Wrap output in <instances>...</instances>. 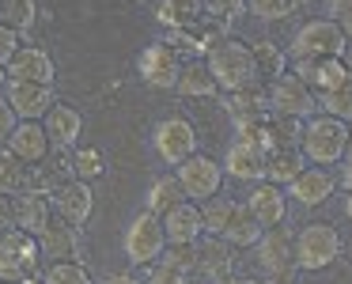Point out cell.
Instances as JSON below:
<instances>
[{
  "label": "cell",
  "instance_id": "cell-1",
  "mask_svg": "<svg viewBox=\"0 0 352 284\" xmlns=\"http://www.w3.org/2000/svg\"><path fill=\"white\" fill-rule=\"evenodd\" d=\"M341 250H344L341 231L329 220H311L296 231V269H303V273L329 269L341 258Z\"/></svg>",
  "mask_w": 352,
  "mask_h": 284
},
{
  "label": "cell",
  "instance_id": "cell-2",
  "mask_svg": "<svg viewBox=\"0 0 352 284\" xmlns=\"http://www.w3.org/2000/svg\"><path fill=\"white\" fill-rule=\"evenodd\" d=\"M205 65L212 69V80H216V87H220V91H239V87L258 84L254 57H250V42L223 39L216 50H208Z\"/></svg>",
  "mask_w": 352,
  "mask_h": 284
},
{
  "label": "cell",
  "instance_id": "cell-3",
  "mask_svg": "<svg viewBox=\"0 0 352 284\" xmlns=\"http://www.w3.org/2000/svg\"><path fill=\"white\" fill-rule=\"evenodd\" d=\"M344 144H349V125L329 118V114H314L303 125V140H299L307 163H314V167H333V163H341Z\"/></svg>",
  "mask_w": 352,
  "mask_h": 284
},
{
  "label": "cell",
  "instance_id": "cell-4",
  "mask_svg": "<svg viewBox=\"0 0 352 284\" xmlns=\"http://www.w3.org/2000/svg\"><path fill=\"white\" fill-rule=\"evenodd\" d=\"M349 39L333 19H311L292 39V65L296 61H326V57H344Z\"/></svg>",
  "mask_w": 352,
  "mask_h": 284
},
{
  "label": "cell",
  "instance_id": "cell-5",
  "mask_svg": "<svg viewBox=\"0 0 352 284\" xmlns=\"http://www.w3.org/2000/svg\"><path fill=\"white\" fill-rule=\"evenodd\" d=\"M38 261H42V250H38V239L27 235V231H4L0 235V281L4 284H19L27 276L38 273Z\"/></svg>",
  "mask_w": 352,
  "mask_h": 284
},
{
  "label": "cell",
  "instance_id": "cell-6",
  "mask_svg": "<svg viewBox=\"0 0 352 284\" xmlns=\"http://www.w3.org/2000/svg\"><path fill=\"white\" fill-rule=\"evenodd\" d=\"M175 178L182 182L186 201H193V205H205V201L220 197V190H223V167L212 155H201V152H193L190 160L178 163Z\"/></svg>",
  "mask_w": 352,
  "mask_h": 284
},
{
  "label": "cell",
  "instance_id": "cell-7",
  "mask_svg": "<svg viewBox=\"0 0 352 284\" xmlns=\"http://www.w3.org/2000/svg\"><path fill=\"white\" fill-rule=\"evenodd\" d=\"M269 110L273 114H288V118H299V122H311L318 114V95L307 87L303 76L296 72H284L269 84Z\"/></svg>",
  "mask_w": 352,
  "mask_h": 284
},
{
  "label": "cell",
  "instance_id": "cell-8",
  "mask_svg": "<svg viewBox=\"0 0 352 284\" xmlns=\"http://www.w3.org/2000/svg\"><path fill=\"white\" fill-rule=\"evenodd\" d=\"M125 258L133 261V265H152V261L163 258V250H167V235H163V220L155 212H140L137 220L125 228Z\"/></svg>",
  "mask_w": 352,
  "mask_h": 284
},
{
  "label": "cell",
  "instance_id": "cell-9",
  "mask_svg": "<svg viewBox=\"0 0 352 284\" xmlns=\"http://www.w3.org/2000/svg\"><path fill=\"white\" fill-rule=\"evenodd\" d=\"M258 265L269 281H288L296 276V235L288 228H269L258 243Z\"/></svg>",
  "mask_w": 352,
  "mask_h": 284
},
{
  "label": "cell",
  "instance_id": "cell-10",
  "mask_svg": "<svg viewBox=\"0 0 352 284\" xmlns=\"http://www.w3.org/2000/svg\"><path fill=\"white\" fill-rule=\"evenodd\" d=\"M155 155H160L167 167H178L182 160H190L197 152V129H193L186 118H163L155 125Z\"/></svg>",
  "mask_w": 352,
  "mask_h": 284
},
{
  "label": "cell",
  "instance_id": "cell-11",
  "mask_svg": "<svg viewBox=\"0 0 352 284\" xmlns=\"http://www.w3.org/2000/svg\"><path fill=\"white\" fill-rule=\"evenodd\" d=\"M4 99H8V107L16 110L19 122H42V118L50 114V107L57 102V95H54V87H50V84L8 80V87H4Z\"/></svg>",
  "mask_w": 352,
  "mask_h": 284
},
{
  "label": "cell",
  "instance_id": "cell-12",
  "mask_svg": "<svg viewBox=\"0 0 352 284\" xmlns=\"http://www.w3.org/2000/svg\"><path fill=\"white\" fill-rule=\"evenodd\" d=\"M137 69H140V80H144L148 87H160V91H167V87L178 84L182 57H178L175 50L167 46V42H152V46H148L144 54L137 57Z\"/></svg>",
  "mask_w": 352,
  "mask_h": 284
},
{
  "label": "cell",
  "instance_id": "cell-13",
  "mask_svg": "<svg viewBox=\"0 0 352 284\" xmlns=\"http://www.w3.org/2000/svg\"><path fill=\"white\" fill-rule=\"evenodd\" d=\"M246 208H250V216L261 223V228H280L284 220H288V190H280V186H273V182H254L250 186V193H246V201H243Z\"/></svg>",
  "mask_w": 352,
  "mask_h": 284
},
{
  "label": "cell",
  "instance_id": "cell-14",
  "mask_svg": "<svg viewBox=\"0 0 352 284\" xmlns=\"http://www.w3.org/2000/svg\"><path fill=\"white\" fill-rule=\"evenodd\" d=\"M223 110L235 122V129L265 122L269 118V87L250 84V87H239V91H223Z\"/></svg>",
  "mask_w": 352,
  "mask_h": 284
},
{
  "label": "cell",
  "instance_id": "cell-15",
  "mask_svg": "<svg viewBox=\"0 0 352 284\" xmlns=\"http://www.w3.org/2000/svg\"><path fill=\"white\" fill-rule=\"evenodd\" d=\"M91 208H95L91 182L69 178V182L54 193V216H61L65 223H72V228H84V223L91 220Z\"/></svg>",
  "mask_w": 352,
  "mask_h": 284
},
{
  "label": "cell",
  "instance_id": "cell-16",
  "mask_svg": "<svg viewBox=\"0 0 352 284\" xmlns=\"http://www.w3.org/2000/svg\"><path fill=\"white\" fill-rule=\"evenodd\" d=\"M4 148H8L16 160H23L27 167H38V163L46 160L50 152H54V144H50V137H46V129H42V122H19L16 133L4 140Z\"/></svg>",
  "mask_w": 352,
  "mask_h": 284
},
{
  "label": "cell",
  "instance_id": "cell-17",
  "mask_svg": "<svg viewBox=\"0 0 352 284\" xmlns=\"http://www.w3.org/2000/svg\"><path fill=\"white\" fill-rule=\"evenodd\" d=\"M38 250H42V258H50V265L54 261H80V228L54 216L50 228L38 235Z\"/></svg>",
  "mask_w": 352,
  "mask_h": 284
},
{
  "label": "cell",
  "instance_id": "cell-18",
  "mask_svg": "<svg viewBox=\"0 0 352 284\" xmlns=\"http://www.w3.org/2000/svg\"><path fill=\"white\" fill-rule=\"evenodd\" d=\"M292 72L303 76L314 95H326V91H333V87H341L352 69L344 65V57H326V61H296Z\"/></svg>",
  "mask_w": 352,
  "mask_h": 284
},
{
  "label": "cell",
  "instance_id": "cell-19",
  "mask_svg": "<svg viewBox=\"0 0 352 284\" xmlns=\"http://www.w3.org/2000/svg\"><path fill=\"white\" fill-rule=\"evenodd\" d=\"M333 190H337V178L326 167H303V175L288 186V197L299 201L303 208H318L333 197Z\"/></svg>",
  "mask_w": 352,
  "mask_h": 284
},
{
  "label": "cell",
  "instance_id": "cell-20",
  "mask_svg": "<svg viewBox=\"0 0 352 284\" xmlns=\"http://www.w3.org/2000/svg\"><path fill=\"white\" fill-rule=\"evenodd\" d=\"M160 220H163V235H167V243H201V239H205L201 205H193V201L175 205L170 212H163Z\"/></svg>",
  "mask_w": 352,
  "mask_h": 284
},
{
  "label": "cell",
  "instance_id": "cell-21",
  "mask_svg": "<svg viewBox=\"0 0 352 284\" xmlns=\"http://www.w3.org/2000/svg\"><path fill=\"white\" fill-rule=\"evenodd\" d=\"M223 175L228 178H239V182H261L265 178V148H254V144H243V140H235V144L228 148V155H223Z\"/></svg>",
  "mask_w": 352,
  "mask_h": 284
},
{
  "label": "cell",
  "instance_id": "cell-22",
  "mask_svg": "<svg viewBox=\"0 0 352 284\" xmlns=\"http://www.w3.org/2000/svg\"><path fill=\"white\" fill-rule=\"evenodd\" d=\"M12 205H16V228L27 231V235L38 239L42 231L50 228V220H54V197H46V193H16L12 197Z\"/></svg>",
  "mask_w": 352,
  "mask_h": 284
},
{
  "label": "cell",
  "instance_id": "cell-23",
  "mask_svg": "<svg viewBox=\"0 0 352 284\" xmlns=\"http://www.w3.org/2000/svg\"><path fill=\"white\" fill-rule=\"evenodd\" d=\"M42 129H46V137L54 148H72L80 137V129H84V118H80V110L69 107V102H54L50 114L42 118Z\"/></svg>",
  "mask_w": 352,
  "mask_h": 284
},
{
  "label": "cell",
  "instance_id": "cell-24",
  "mask_svg": "<svg viewBox=\"0 0 352 284\" xmlns=\"http://www.w3.org/2000/svg\"><path fill=\"white\" fill-rule=\"evenodd\" d=\"M8 80H27V84H50L54 87V61H50L46 50L23 46L8 61Z\"/></svg>",
  "mask_w": 352,
  "mask_h": 284
},
{
  "label": "cell",
  "instance_id": "cell-25",
  "mask_svg": "<svg viewBox=\"0 0 352 284\" xmlns=\"http://www.w3.org/2000/svg\"><path fill=\"white\" fill-rule=\"evenodd\" d=\"M303 167H307L303 148H269L265 152V182L280 186V190H288L303 175Z\"/></svg>",
  "mask_w": 352,
  "mask_h": 284
},
{
  "label": "cell",
  "instance_id": "cell-26",
  "mask_svg": "<svg viewBox=\"0 0 352 284\" xmlns=\"http://www.w3.org/2000/svg\"><path fill=\"white\" fill-rule=\"evenodd\" d=\"M235 246H228L223 239L208 235L197 243V273H205L208 281H223V276H231V269H235Z\"/></svg>",
  "mask_w": 352,
  "mask_h": 284
},
{
  "label": "cell",
  "instance_id": "cell-27",
  "mask_svg": "<svg viewBox=\"0 0 352 284\" xmlns=\"http://www.w3.org/2000/svg\"><path fill=\"white\" fill-rule=\"evenodd\" d=\"M261 235H265V228L254 220L250 208H246L243 201H235V208H231V220L223 223L220 239H223L228 246H235V250H246V246H258Z\"/></svg>",
  "mask_w": 352,
  "mask_h": 284
},
{
  "label": "cell",
  "instance_id": "cell-28",
  "mask_svg": "<svg viewBox=\"0 0 352 284\" xmlns=\"http://www.w3.org/2000/svg\"><path fill=\"white\" fill-rule=\"evenodd\" d=\"M178 91L190 95V99H212L220 87L212 80V69L205 65V57H193V61H182V72H178Z\"/></svg>",
  "mask_w": 352,
  "mask_h": 284
},
{
  "label": "cell",
  "instance_id": "cell-29",
  "mask_svg": "<svg viewBox=\"0 0 352 284\" xmlns=\"http://www.w3.org/2000/svg\"><path fill=\"white\" fill-rule=\"evenodd\" d=\"M205 16H208V12H205L201 0H160V4H155V19H160L167 31L193 27V23H201Z\"/></svg>",
  "mask_w": 352,
  "mask_h": 284
},
{
  "label": "cell",
  "instance_id": "cell-30",
  "mask_svg": "<svg viewBox=\"0 0 352 284\" xmlns=\"http://www.w3.org/2000/svg\"><path fill=\"white\" fill-rule=\"evenodd\" d=\"M250 57H254V72H258V84H261V80H265V84H273L276 76H284V72H288V54H284L280 46H273L269 39L250 42Z\"/></svg>",
  "mask_w": 352,
  "mask_h": 284
},
{
  "label": "cell",
  "instance_id": "cell-31",
  "mask_svg": "<svg viewBox=\"0 0 352 284\" xmlns=\"http://www.w3.org/2000/svg\"><path fill=\"white\" fill-rule=\"evenodd\" d=\"M27 190H31V167L23 160H16L8 148H0V193L16 197V193H27Z\"/></svg>",
  "mask_w": 352,
  "mask_h": 284
},
{
  "label": "cell",
  "instance_id": "cell-32",
  "mask_svg": "<svg viewBox=\"0 0 352 284\" xmlns=\"http://www.w3.org/2000/svg\"><path fill=\"white\" fill-rule=\"evenodd\" d=\"M303 125H307V122H299V118L273 114V110H269V118H265L269 148H299V140H303Z\"/></svg>",
  "mask_w": 352,
  "mask_h": 284
},
{
  "label": "cell",
  "instance_id": "cell-33",
  "mask_svg": "<svg viewBox=\"0 0 352 284\" xmlns=\"http://www.w3.org/2000/svg\"><path fill=\"white\" fill-rule=\"evenodd\" d=\"M182 201H186L182 182H178L175 175H163V178H155L152 190H148V212L163 216V212H170L175 205H182Z\"/></svg>",
  "mask_w": 352,
  "mask_h": 284
},
{
  "label": "cell",
  "instance_id": "cell-34",
  "mask_svg": "<svg viewBox=\"0 0 352 284\" xmlns=\"http://www.w3.org/2000/svg\"><path fill=\"white\" fill-rule=\"evenodd\" d=\"M318 110L329 114V118H337V122H344V125H352V72H349V80H344L341 87L318 95Z\"/></svg>",
  "mask_w": 352,
  "mask_h": 284
},
{
  "label": "cell",
  "instance_id": "cell-35",
  "mask_svg": "<svg viewBox=\"0 0 352 284\" xmlns=\"http://www.w3.org/2000/svg\"><path fill=\"white\" fill-rule=\"evenodd\" d=\"M34 12H38L34 0H0V23L19 31V34L34 27Z\"/></svg>",
  "mask_w": 352,
  "mask_h": 284
},
{
  "label": "cell",
  "instance_id": "cell-36",
  "mask_svg": "<svg viewBox=\"0 0 352 284\" xmlns=\"http://www.w3.org/2000/svg\"><path fill=\"white\" fill-rule=\"evenodd\" d=\"M102 171H107V160H102L99 148H76L72 152V178L95 182V178H102Z\"/></svg>",
  "mask_w": 352,
  "mask_h": 284
},
{
  "label": "cell",
  "instance_id": "cell-37",
  "mask_svg": "<svg viewBox=\"0 0 352 284\" xmlns=\"http://www.w3.org/2000/svg\"><path fill=\"white\" fill-rule=\"evenodd\" d=\"M42 284H91V273L84 261H54L42 273Z\"/></svg>",
  "mask_w": 352,
  "mask_h": 284
},
{
  "label": "cell",
  "instance_id": "cell-38",
  "mask_svg": "<svg viewBox=\"0 0 352 284\" xmlns=\"http://www.w3.org/2000/svg\"><path fill=\"white\" fill-rule=\"evenodd\" d=\"M231 208H235V197H212L201 205V220H205V235H216L220 239L223 223L231 220Z\"/></svg>",
  "mask_w": 352,
  "mask_h": 284
},
{
  "label": "cell",
  "instance_id": "cell-39",
  "mask_svg": "<svg viewBox=\"0 0 352 284\" xmlns=\"http://www.w3.org/2000/svg\"><path fill=\"white\" fill-rule=\"evenodd\" d=\"M246 8H250V16L265 19V23H280L299 8V0H246Z\"/></svg>",
  "mask_w": 352,
  "mask_h": 284
},
{
  "label": "cell",
  "instance_id": "cell-40",
  "mask_svg": "<svg viewBox=\"0 0 352 284\" xmlns=\"http://www.w3.org/2000/svg\"><path fill=\"white\" fill-rule=\"evenodd\" d=\"M160 261L182 269V273H197V243H167Z\"/></svg>",
  "mask_w": 352,
  "mask_h": 284
},
{
  "label": "cell",
  "instance_id": "cell-41",
  "mask_svg": "<svg viewBox=\"0 0 352 284\" xmlns=\"http://www.w3.org/2000/svg\"><path fill=\"white\" fill-rule=\"evenodd\" d=\"M144 269H148L144 284H190V273L167 265V261H152V265H144Z\"/></svg>",
  "mask_w": 352,
  "mask_h": 284
},
{
  "label": "cell",
  "instance_id": "cell-42",
  "mask_svg": "<svg viewBox=\"0 0 352 284\" xmlns=\"http://www.w3.org/2000/svg\"><path fill=\"white\" fill-rule=\"evenodd\" d=\"M201 4H205L208 16L223 19V23H235V19L243 16V8H246V0H201Z\"/></svg>",
  "mask_w": 352,
  "mask_h": 284
},
{
  "label": "cell",
  "instance_id": "cell-43",
  "mask_svg": "<svg viewBox=\"0 0 352 284\" xmlns=\"http://www.w3.org/2000/svg\"><path fill=\"white\" fill-rule=\"evenodd\" d=\"M19 50H23V39H19V31H12V27L0 23V65L8 69V61L19 54Z\"/></svg>",
  "mask_w": 352,
  "mask_h": 284
},
{
  "label": "cell",
  "instance_id": "cell-44",
  "mask_svg": "<svg viewBox=\"0 0 352 284\" xmlns=\"http://www.w3.org/2000/svg\"><path fill=\"white\" fill-rule=\"evenodd\" d=\"M16 125H19L16 110H12V107H8V99L0 95V140H8L12 133H16Z\"/></svg>",
  "mask_w": 352,
  "mask_h": 284
},
{
  "label": "cell",
  "instance_id": "cell-45",
  "mask_svg": "<svg viewBox=\"0 0 352 284\" xmlns=\"http://www.w3.org/2000/svg\"><path fill=\"white\" fill-rule=\"evenodd\" d=\"M4 231H16V205H12L8 193H0V235Z\"/></svg>",
  "mask_w": 352,
  "mask_h": 284
},
{
  "label": "cell",
  "instance_id": "cell-46",
  "mask_svg": "<svg viewBox=\"0 0 352 284\" xmlns=\"http://www.w3.org/2000/svg\"><path fill=\"white\" fill-rule=\"evenodd\" d=\"M333 23L341 27V34H344V39H352V8H344V12H333Z\"/></svg>",
  "mask_w": 352,
  "mask_h": 284
},
{
  "label": "cell",
  "instance_id": "cell-47",
  "mask_svg": "<svg viewBox=\"0 0 352 284\" xmlns=\"http://www.w3.org/2000/svg\"><path fill=\"white\" fill-rule=\"evenodd\" d=\"M333 178H337V186H344V193H349L352 190V163L341 160V175H333Z\"/></svg>",
  "mask_w": 352,
  "mask_h": 284
},
{
  "label": "cell",
  "instance_id": "cell-48",
  "mask_svg": "<svg viewBox=\"0 0 352 284\" xmlns=\"http://www.w3.org/2000/svg\"><path fill=\"white\" fill-rule=\"evenodd\" d=\"M107 284H144V281H137L129 273H114V276H107Z\"/></svg>",
  "mask_w": 352,
  "mask_h": 284
},
{
  "label": "cell",
  "instance_id": "cell-49",
  "mask_svg": "<svg viewBox=\"0 0 352 284\" xmlns=\"http://www.w3.org/2000/svg\"><path fill=\"white\" fill-rule=\"evenodd\" d=\"M329 8H333V12H344V8H352V0H329Z\"/></svg>",
  "mask_w": 352,
  "mask_h": 284
},
{
  "label": "cell",
  "instance_id": "cell-50",
  "mask_svg": "<svg viewBox=\"0 0 352 284\" xmlns=\"http://www.w3.org/2000/svg\"><path fill=\"white\" fill-rule=\"evenodd\" d=\"M344 163H352V125H349V144H344Z\"/></svg>",
  "mask_w": 352,
  "mask_h": 284
},
{
  "label": "cell",
  "instance_id": "cell-51",
  "mask_svg": "<svg viewBox=\"0 0 352 284\" xmlns=\"http://www.w3.org/2000/svg\"><path fill=\"white\" fill-rule=\"evenodd\" d=\"M4 87H8V69L0 65V91H4Z\"/></svg>",
  "mask_w": 352,
  "mask_h": 284
},
{
  "label": "cell",
  "instance_id": "cell-52",
  "mask_svg": "<svg viewBox=\"0 0 352 284\" xmlns=\"http://www.w3.org/2000/svg\"><path fill=\"white\" fill-rule=\"evenodd\" d=\"M344 212H349V220H352V190H349V197H344Z\"/></svg>",
  "mask_w": 352,
  "mask_h": 284
},
{
  "label": "cell",
  "instance_id": "cell-53",
  "mask_svg": "<svg viewBox=\"0 0 352 284\" xmlns=\"http://www.w3.org/2000/svg\"><path fill=\"white\" fill-rule=\"evenodd\" d=\"M246 284H288V281H269L265 276V281H246Z\"/></svg>",
  "mask_w": 352,
  "mask_h": 284
},
{
  "label": "cell",
  "instance_id": "cell-54",
  "mask_svg": "<svg viewBox=\"0 0 352 284\" xmlns=\"http://www.w3.org/2000/svg\"><path fill=\"white\" fill-rule=\"evenodd\" d=\"M19 284H42V276L34 273V276H27V281H19Z\"/></svg>",
  "mask_w": 352,
  "mask_h": 284
},
{
  "label": "cell",
  "instance_id": "cell-55",
  "mask_svg": "<svg viewBox=\"0 0 352 284\" xmlns=\"http://www.w3.org/2000/svg\"><path fill=\"white\" fill-rule=\"evenodd\" d=\"M216 284H246V281H235V276H223V281H216Z\"/></svg>",
  "mask_w": 352,
  "mask_h": 284
},
{
  "label": "cell",
  "instance_id": "cell-56",
  "mask_svg": "<svg viewBox=\"0 0 352 284\" xmlns=\"http://www.w3.org/2000/svg\"><path fill=\"white\" fill-rule=\"evenodd\" d=\"M299 4H303V0H299Z\"/></svg>",
  "mask_w": 352,
  "mask_h": 284
},
{
  "label": "cell",
  "instance_id": "cell-57",
  "mask_svg": "<svg viewBox=\"0 0 352 284\" xmlns=\"http://www.w3.org/2000/svg\"><path fill=\"white\" fill-rule=\"evenodd\" d=\"M0 284H4V281H0Z\"/></svg>",
  "mask_w": 352,
  "mask_h": 284
}]
</instances>
